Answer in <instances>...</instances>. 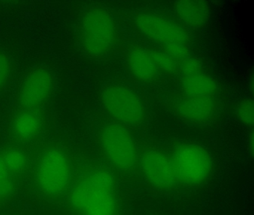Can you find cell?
Here are the masks:
<instances>
[{"mask_svg":"<svg viewBox=\"0 0 254 215\" xmlns=\"http://www.w3.org/2000/svg\"><path fill=\"white\" fill-rule=\"evenodd\" d=\"M101 146L107 158L120 170L133 168L136 161V149L132 136L125 127L109 124L99 136Z\"/></svg>","mask_w":254,"mask_h":215,"instance_id":"obj_7","label":"cell"},{"mask_svg":"<svg viewBox=\"0 0 254 215\" xmlns=\"http://www.w3.org/2000/svg\"><path fill=\"white\" fill-rule=\"evenodd\" d=\"M157 68L166 72H174L177 69L176 60L168 55L166 52L160 51H150Z\"/></svg>","mask_w":254,"mask_h":215,"instance_id":"obj_17","label":"cell"},{"mask_svg":"<svg viewBox=\"0 0 254 215\" xmlns=\"http://www.w3.org/2000/svg\"><path fill=\"white\" fill-rule=\"evenodd\" d=\"M75 179L67 153L62 148L51 147L41 154L28 186L44 203H62Z\"/></svg>","mask_w":254,"mask_h":215,"instance_id":"obj_2","label":"cell"},{"mask_svg":"<svg viewBox=\"0 0 254 215\" xmlns=\"http://www.w3.org/2000/svg\"><path fill=\"white\" fill-rule=\"evenodd\" d=\"M250 150H251V155H253L254 152V134H251V137H250Z\"/></svg>","mask_w":254,"mask_h":215,"instance_id":"obj_21","label":"cell"},{"mask_svg":"<svg viewBox=\"0 0 254 215\" xmlns=\"http://www.w3.org/2000/svg\"><path fill=\"white\" fill-rule=\"evenodd\" d=\"M134 22L141 34L163 46L175 42L187 43L188 41V33L182 26L156 13H139L135 18Z\"/></svg>","mask_w":254,"mask_h":215,"instance_id":"obj_8","label":"cell"},{"mask_svg":"<svg viewBox=\"0 0 254 215\" xmlns=\"http://www.w3.org/2000/svg\"><path fill=\"white\" fill-rule=\"evenodd\" d=\"M236 116L239 121L248 125L253 126L254 121V105L251 99H244L236 107Z\"/></svg>","mask_w":254,"mask_h":215,"instance_id":"obj_16","label":"cell"},{"mask_svg":"<svg viewBox=\"0 0 254 215\" xmlns=\"http://www.w3.org/2000/svg\"><path fill=\"white\" fill-rule=\"evenodd\" d=\"M127 64L132 74L139 80L152 79L157 73V67L150 51L134 48L127 54Z\"/></svg>","mask_w":254,"mask_h":215,"instance_id":"obj_13","label":"cell"},{"mask_svg":"<svg viewBox=\"0 0 254 215\" xmlns=\"http://www.w3.org/2000/svg\"><path fill=\"white\" fill-rule=\"evenodd\" d=\"M28 158L18 148L0 152V210L14 203L23 191Z\"/></svg>","mask_w":254,"mask_h":215,"instance_id":"obj_4","label":"cell"},{"mask_svg":"<svg viewBox=\"0 0 254 215\" xmlns=\"http://www.w3.org/2000/svg\"><path fill=\"white\" fill-rule=\"evenodd\" d=\"M54 87V79L48 69H35L26 75L19 91V102L26 110H34L47 101Z\"/></svg>","mask_w":254,"mask_h":215,"instance_id":"obj_10","label":"cell"},{"mask_svg":"<svg viewBox=\"0 0 254 215\" xmlns=\"http://www.w3.org/2000/svg\"></svg>","mask_w":254,"mask_h":215,"instance_id":"obj_22","label":"cell"},{"mask_svg":"<svg viewBox=\"0 0 254 215\" xmlns=\"http://www.w3.org/2000/svg\"><path fill=\"white\" fill-rule=\"evenodd\" d=\"M182 86L187 97H212L218 89L215 79L203 73L185 76Z\"/></svg>","mask_w":254,"mask_h":215,"instance_id":"obj_15","label":"cell"},{"mask_svg":"<svg viewBox=\"0 0 254 215\" xmlns=\"http://www.w3.org/2000/svg\"><path fill=\"white\" fill-rule=\"evenodd\" d=\"M174 8L179 19L190 26H203L210 17V6L204 1H176Z\"/></svg>","mask_w":254,"mask_h":215,"instance_id":"obj_12","label":"cell"},{"mask_svg":"<svg viewBox=\"0 0 254 215\" xmlns=\"http://www.w3.org/2000/svg\"><path fill=\"white\" fill-rule=\"evenodd\" d=\"M81 47L91 57L99 58L108 53L117 38V26L111 13L94 7L84 12L79 22Z\"/></svg>","mask_w":254,"mask_h":215,"instance_id":"obj_3","label":"cell"},{"mask_svg":"<svg viewBox=\"0 0 254 215\" xmlns=\"http://www.w3.org/2000/svg\"><path fill=\"white\" fill-rule=\"evenodd\" d=\"M101 100L107 111L120 122L136 125L143 119L145 108L142 100L127 87L119 85L107 87L102 91Z\"/></svg>","mask_w":254,"mask_h":215,"instance_id":"obj_6","label":"cell"},{"mask_svg":"<svg viewBox=\"0 0 254 215\" xmlns=\"http://www.w3.org/2000/svg\"><path fill=\"white\" fill-rule=\"evenodd\" d=\"M181 68L184 76H193V75L202 73L203 64L198 58L190 56L186 59L183 60Z\"/></svg>","mask_w":254,"mask_h":215,"instance_id":"obj_19","label":"cell"},{"mask_svg":"<svg viewBox=\"0 0 254 215\" xmlns=\"http://www.w3.org/2000/svg\"><path fill=\"white\" fill-rule=\"evenodd\" d=\"M165 52L170 55L174 59L184 60L190 57V49L187 43L175 42L164 45Z\"/></svg>","mask_w":254,"mask_h":215,"instance_id":"obj_18","label":"cell"},{"mask_svg":"<svg viewBox=\"0 0 254 215\" xmlns=\"http://www.w3.org/2000/svg\"><path fill=\"white\" fill-rule=\"evenodd\" d=\"M11 72V61L5 52L0 51V91L9 79Z\"/></svg>","mask_w":254,"mask_h":215,"instance_id":"obj_20","label":"cell"},{"mask_svg":"<svg viewBox=\"0 0 254 215\" xmlns=\"http://www.w3.org/2000/svg\"><path fill=\"white\" fill-rule=\"evenodd\" d=\"M140 167L147 182L157 189H171L179 182L172 159L159 151L145 152L140 159Z\"/></svg>","mask_w":254,"mask_h":215,"instance_id":"obj_9","label":"cell"},{"mask_svg":"<svg viewBox=\"0 0 254 215\" xmlns=\"http://www.w3.org/2000/svg\"><path fill=\"white\" fill-rule=\"evenodd\" d=\"M41 126V115L34 110H26L19 113L13 120V134L22 141H29L39 134Z\"/></svg>","mask_w":254,"mask_h":215,"instance_id":"obj_14","label":"cell"},{"mask_svg":"<svg viewBox=\"0 0 254 215\" xmlns=\"http://www.w3.org/2000/svg\"><path fill=\"white\" fill-rule=\"evenodd\" d=\"M62 203L67 215H120V202L114 176L94 168L75 178Z\"/></svg>","mask_w":254,"mask_h":215,"instance_id":"obj_1","label":"cell"},{"mask_svg":"<svg viewBox=\"0 0 254 215\" xmlns=\"http://www.w3.org/2000/svg\"><path fill=\"white\" fill-rule=\"evenodd\" d=\"M177 112L189 122L205 123L216 114L217 105L212 97H187L178 103Z\"/></svg>","mask_w":254,"mask_h":215,"instance_id":"obj_11","label":"cell"},{"mask_svg":"<svg viewBox=\"0 0 254 215\" xmlns=\"http://www.w3.org/2000/svg\"><path fill=\"white\" fill-rule=\"evenodd\" d=\"M172 161L178 180L187 185L203 184L212 173V157L203 146L195 143L178 146Z\"/></svg>","mask_w":254,"mask_h":215,"instance_id":"obj_5","label":"cell"}]
</instances>
